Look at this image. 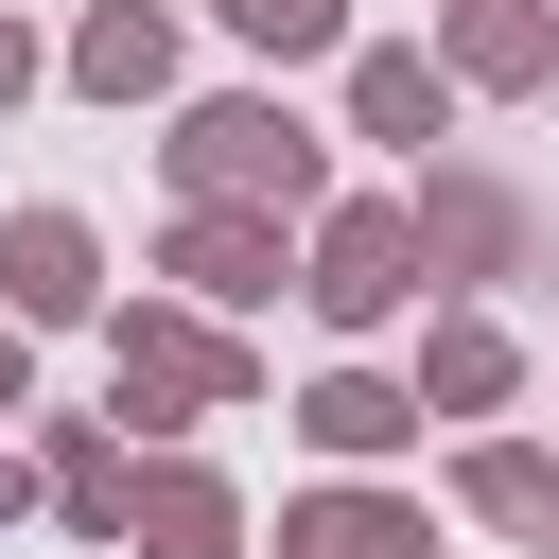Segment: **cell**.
I'll return each mask as SVG.
<instances>
[{
    "instance_id": "obj_1",
    "label": "cell",
    "mask_w": 559,
    "mask_h": 559,
    "mask_svg": "<svg viewBox=\"0 0 559 559\" xmlns=\"http://www.w3.org/2000/svg\"><path fill=\"white\" fill-rule=\"evenodd\" d=\"M262 402V349L227 332V314H192V297H105V419L122 437H192V419H245Z\"/></svg>"
},
{
    "instance_id": "obj_2",
    "label": "cell",
    "mask_w": 559,
    "mask_h": 559,
    "mask_svg": "<svg viewBox=\"0 0 559 559\" xmlns=\"http://www.w3.org/2000/svg\"><path fill=\"white\" fill-rule=\"evenodd\" d=\"M157 175H175V210H280V227L332 210V140H314L280 87H210V105H175Z\"/></svg>"
},
{
    "instance_id": "obj_3",
    "label": "cell",
    "mask_w": 559,
    "mask_h": 559,
    "mask_svg": "<svg viewBox=\"0 0 559 559\" xmlns=\"http://www.w3.org/2000/svg\"><path fill=\"white\" fill-rule=\"evenodd\" d=\"M419 280H437V262H419V210H402V192H332L314 245H297V314L349 332V349H367L384 314H419Z\"/></svg>"
},
{
    "instance_id": "obj_4",
    "label": "cell",
    "mask_w": 559,
    "mask_h": 559,
    "mask_svg": "<svg viewBox=\"0 0 559 559\" xmlns=\"http://www.w3.org/2000/svg\"><path fill=\"white\" fill-rule=\"evenodd\" d=\"M402 210H419V262H437V280H524V262H542L524 192H507L489 157H454V140L419 157V192H402Z\"/></svg>"
},
{
    "instance_id": "obj_5",
    "label": "cell",
    "mask_w": 559,
    "mask_h": 559,
    "mask_svg": "<svg viewBox=\"0 0 559 559\" xmlns=\"http://www.w3.org/2000/svg\"><path fill=\"white\" fill-rule=\"evenodd\" d=\"M0 314L17 332H105V227L87 210H0Z\"/></svg>"
},
{
    "instance_id": "obj_6",
    "label": "cell",
    "mask_w": 559,
    "mask_h": 559,
    "mask_svg": "<svg viewBox=\"0 0 559 559\" xmlns=\"http://www.w3.org/2000/svg\"><path fill=\"white\" fill-rule=\"evenodd\" d=\"M157 280L245 332L262 297H297V245H280V210H175V227H157Z\"/></svg>"
},
{
    "instance_id": "obj_7",
    "label": "cell",
    "mask_w": 559,
    "mask_h": 559,
    "mask_svg": "<svg viewBox=\"0 0 559 559\" xmlns=\"http://www.w3.org/2000/svg\"><path fill=\"white\" fill-rule=\"evenodd\" d=\"M419 52L454 70V105H559V0H437Z\"/></svg>"
},
{
    "instance_id": "obj_8",
    "label": "cell",
    "mask_w": 559,
    "mask_h": 559,
    "mask_svg": "<svg viewBox=\"0 0 559 559\" xmlns=\"http://www.w3.org/2000/svg\"><path fill=\"white\" fill-rule=\"evenodd\" d=\"M52 70H70L87 105H175V70H192V35H175V0H87Z\"/></svg>"
},
{
    "instance_id": "obj_9",
    "label": "cell",
    "mask_w": 559,
    "mask_h": 559,
    "mask_svg": "<svg viewBox=\"0 0 559 559\" xmlns=\"http://www.w3.org/2000/svg\"><path fill=\"white\" fill-rule=\"evenodd\" d=\"M332 70H349V140H384V157H437L454 140V70L419 35H349Z\"/></svg>"
},
{
    "instance_id": "obj_10",
    "label": "cell",
    "mask_w": 559,
    "mask_h": 559,
    "mask_svg": "<svg viewBox=\"0 0 559 559\" xmlns=\"http://www.w3.org/2000/svg\"><path fill=\"white\" fill-rule=\"evenodd\" d=\"M402 384H419V419H507V402H524V332L454 297V314H419V367H402Z\"/></svg>"
},
{
    "instance_id": "obj_11",
    "label": "cell",
    "mask_w": 559,
    "mask_h": 559,
    "mask_svg": "<svg viewBox=\"0 0 559 559\" xmlns=\"http://www.w3.org/2000/svg\"><path fill=\"white\" fill-rule=\"evenodd\" d=\"M35 507H52L70 542H122V507H140V437H122V419H35Z\"/></svg>"
},
{
    "instance_id": "obj_12",
    "label": "cell",
    "mask_w": 559,
    "mask_h": 559,
    "mask_svg": "<svg viewBox=\"0 0 559 559\" xmlns=\"http://www.w3.org/2000/svg\"><path fill=\"white\" fill-rule=\"evenodd\" d=\"M122 559H245V489L210 454H140V507H122Z\"/></svg>"
},
{
    "instance_id": "obj_13",
    "label": "cell",
    "mask_w": 559,
    "mask_h": 559,
    "mask_svg": "<svg viewBox=\"0 0 559 559\" xmlns=\"http://www.w3.org/2000/svg\"><path fill=\"white\" fill-rule=\"evenodd\" d=\"M280 559H437V507H419V489L332 472V489H297V507H280Z\"/></svg>"
},
{
    "instance_id": "obj_14",
    "label": "cell",
    "mask_w": 559,
    "mask_h": 559,
    "mask_svg": "<svg viewBox=\"0 0 559 559\" xmlns=\"http://www.w3.org/2000/svg\"><path fill=\"white\" fill-rule=\"evenodd\" d=\"M297 437H314L332 472H384V454H419V384H402V367H314V384H297Z\"/></svg>"
},
{
    "instance_id": "obj_15",
    "label": "cell",
    "mask_w": 559,
    "mask_h": 559,
    "mask_svg": "<svg viewBox=\"0 0 559 559\" xmlns=\"http://www.w3.org/2000/svg\"><path fill=\"white\" fill-rule=\"evenodd\" d=\"M454 507H472L489 542L559 559V454H542V437H454Z\"/></svg>"
},
{
    "instance_id": "obj_16",
    "label": "cell",
    "mask_w": 559,
    "mask_h": 559,
    "mask_svg": "<svg viewBox=\"0 0 559 559\" xmlns=\"http://www.w3.org/2000/svg\"><path fill=\"white\" fill-rule=\"evenodd\" d=\"M210 17H227L262 70H332V52H349V0H210Z\"/></svg>"
},
{
    "instance_id": "obj_17",
    "label": "cell",
    "mask_w": 559,
    "mask_h": 559,
    "mask_svg": "<svg viewBox=\"0 0 559 559\" xmlns=\"http://www.w3.org/2000/svg\"><path fill=\"white\" fill-rule=\"evenodd\" d=\"M35 87H52V52H35V17H0V122H17Z\"/></svg>"
},
{
    "instance_id": "obj_18",
    "label": "cell",
    "mask_w": 559,
    "mask_h": 559,
    "mask_svg": "<svg viewBox=\"0 0 559 559\" xmlns=\"http://www.w3.org/2000/svg\"><path fill=\"white\" fill-rule=\"evenodd\" d=\"M0 419H35V332L0 314Z\"/></svg>"
},
{
    "instance_id": "obj_19",
    "label": "cell",
    "mask_w": 559,
    "mask_h": 559,
    "mask_svg": "<svg viewBox=\"0 0 559 559\" xmlns=\"http://www.w3.org/2000/svg\"><path fill=\"white\" fill-rule=\"evenodd\" d=\"M17 507H35V454H0V524H17Z\"/></svg>"
}]
</instances>
